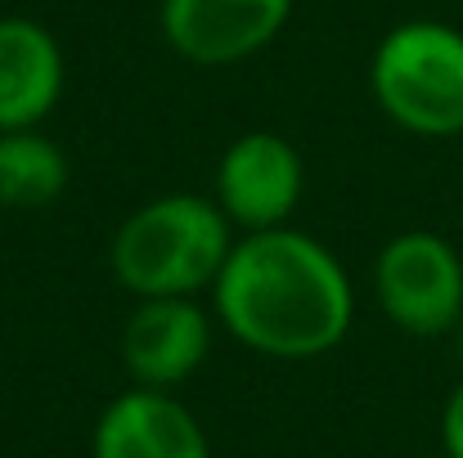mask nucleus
Listing matches in <instances>:
<instances>
[{
    "label": "nucleus",
    "instance_id": "1",
    "mask_svg": "<svg viewBox=\"0 0 463 458\" xmlns=\"http://www.w3.org/2000/svg\"><path fill=\"white\" fill-rule=\"evenodd\" d=\"M212 310L221 328L257 355L315 360L351 332L355 288L315 234L275 225L230 248L212 284Z\"/></svg>",
    "mask_w": 463,
    "mask_h": 458
},
{
    "label": "nucleus",
    "instance_id": "2",
    "mask_svg": "<svg viewBox=\"0 0 463 458\" xmlns=\"http://www.w3.org/2000/svg\"><path fill=\"white\" fill-rule=\"evenodd\" d=\"M230 248V216L216 198L162 193L118 225L109 266L136 297H198L216 284Z\"/></svg>",
    "mask_w": 463,
    "mask_h": 458
},
{
    "label": "nucleus",
    "instance_id": "3",
    "mask_svg": "<svg viewBox=\"0 0 463 458\" xmlns=\"http://www.w3.org/2000/svg\"><path fill=\"white\" fill-rule=\"evenodd\" d=\"M369 90L410 136H463V32L441 18L396 23L369 59Z\"/></svg>",
    "mask_w": 463,
    "mask_h": 458
},
{
    "label": "nucleus",
    "instance_id": "4",
    "mask_svg": "<svg viewBox=\"0 0 463 458\" xmlns=\"http://www.w3.org/2000/svg\"><path fill=\"white\" fill-rule=\"evenodd\" d=\"M373 297L410 337L455 332L463 319V257L446 234L405 229L373 261Z\"/></svg>",
    "mask_w": 463,
    "mask_h": 458
},
{
    "label": "nucleus",
    "instance_id": "5",
    "mask_svg": "<svg viewBox=\"0 0 463 458\" xmlns=\"http://www.w3.org/2000/svg\"><path fill=\"white\" fill-rule=\"evenodd\" d=\"M307 166L279 131H243L216 162V202L243 234L288 225L302 202Z\"/></svg>",
    "mask_w": 463,
    "mask_h": 458
},
{
    "label": "nucleus",
    "instance_id": "6",
    "mask_svg": "<svg viewBox=\"0 0 463 458\" xmlns=\"http://www.w3.org/2000/svg\"><path fill=\"white\" fill-rule=\"evenodd\" d=\"M293 0H162V36L194 68H230L266 50Z\"/></svg>",
    "mask_w": 463,
    "mask_h": 458
},
{
    "label": "nucleus",
    "instance_id": "7",
    "mask_svg": "<svg viewBox=\"0 0 463 458\" xmlns=\"http://www.w3.org/2000/svg\"><path fill=\"white\" fill-rule=\"evenodd\" d=\"M212 351V314L194 297H140L122 328V364L136 387L171 391L203 369Z\"/></svg>",
    "mask_w": 463,
    "mask_h": 458
},
{
    "label": "nucleus",
    "instance_id": "8",
    "mask_svg": "<svg viewBox=\"0 0 463 458\" xmlns=\"http://www.w3.org/2000/svg\"><path fill=\"white\" fill-rule=\"evenodd\" d=\"M90 450L95 458H212L198 418L157 387L113 396L95 423Z\"/></svg>",
    "mask_w": 463,
    "mask_h": 458
},
{
    "label": "nucleus",
    "instance_id": "9",
    "mask_svg": "<svg viewBox=\"0 0 463 458\" xmlns=\"http://www.w3.org/2000/svg\"><path fill=\"white\" fill-rule=\"evenodd\" d=\"M63 45L27 14L0 18V131L41 126L63 99Z\"/></svg>",
    "mask_w": 463,
    "mask_h": 458
},
{
    "label": "nucleus",
    "instance_id": "10",
    "mask_svg": "<svg viewBox=\"0 0 463 458\" xmlns=\"http://www.w3.org/2000/svg\"><path fill=\"white\" fill-rule=\"evenodd\" d=\"M72 180V162L41 126L0 131V207L9 211H41L63 198Z\"/></svg>",
    "mask_w": 463,
    "mask_h": 458
},
{
    "label": "nucleus",
    "instance_id": "11",
    "mask_svg": "<svg viewBox=\"0 0 463 458\" xmlns=\"http://www.w3.org/2000/svg\"><path fill=\"white\" fill-rule=\"evenodd\" d=\"M441 445L450 458H463V382L450 391V400L441 409Z\"/></svg>",
    "mask_w": 463,
    "mask_h": 458
},
{
    "label": "nucleus",
    "instance_id": "12",
    "mask_svg": "<svg viewBox=\"0 0 463 458\" xmlns=\"http://www.w3.org/2000/svg\"><path fill=\"white\" fill-rule=\"evenodd\" d=\"M455 351H459V364H463V319L455 323Z\"/></svg>",
    "mask_w": 463,
    "mask_h": 458
},
{
    "label": "nucleus",
    "instance_id": "13",
    "mask_svg": "<svg viewBox=\"0 0 463 458\" xmlns=\"http://www.w3.org/2000/svg\"><path fill=\"white\" fill-rule=\"evenodd\" d=\"M441 458H450V454H441Z\"/></svg>",
    "mask_w": 463,
    "mask_h": 458
}]
</instances>
